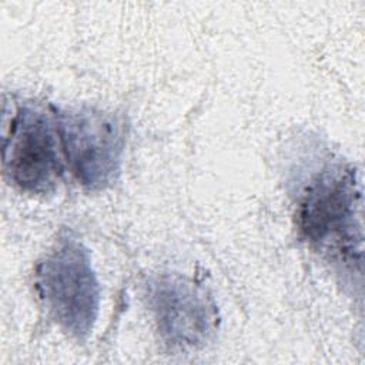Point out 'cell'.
I'll return each instance as SVG.
<instances>
[{"label": "cell", "instance_id": "4", "mask_svg": "<svg viewBox=\"0 0 365 365\" xmlns=\"http://www.w3.org/2000/svg\"><path fill=\"white\" fill-rule=\"evenodd\" d=\"M56 114L36 103L17 106L3 144V168L21 191L47 194L63 175Z\"/></svg>", "mask_w": 365, "mask_h": 365}, {"label": "cell", "instance_id": "5", "mask_svg": "<svg viewBox=\"0 0 365 365\" xmlns=\"http://www.w3.org/2000/svg\"><path fill=\"white\" fill-rule=\"evenodd\" d=\"M157 331L173 349L188 351L204 346L218 324L212 297L192 279L180 274H163L148 285Z\"/></svg>", "mask_w": 365, "mask_h": 365}, {"label": "cell", "instance_id": "2", "mask_svg": "<svg viewBox=\"0 0 365 365\" xmlns=\"http://www.w3.org/2000/svg\"><path fill=\"white\" fill-rule=\"evenodd\" d=\"M36 288L51 318L77 339L90 335L100 309V284L90 251L71 234L61 235L36 268Z\"/></svg>", "mask_w": 365, "mask_h": 365}, {"label": "cell", "instance_id": "3", "mask_svg": "<svg viewBox=\"0 0 365 365\" xmlns=\"http://www.w3.org/2000/svg\"><path fill=\"white\" fill-rule=\"evenodd\" d=\"M61 153L76 180L87 190L113 185L121 171L125 147L124 118L93 107L56 114Z\"/></svg>", "mask_w": 365, "mask_h": 365}, {"label": "cell", "instance_id": "1", "mask_svg": "<svg viewBox=\"0 0 365 365\" xmlns=\"http://www.w3.org/2000/svg\"><path fill=\"white\" fill-rule=\"evenodd\" d=\"M361 185L351 164L328 157L308 174L297 194L301 237L354 285L362 277Z\"/></svg>", "mask_w": 365, "mask_h": 365}]
</instances>
